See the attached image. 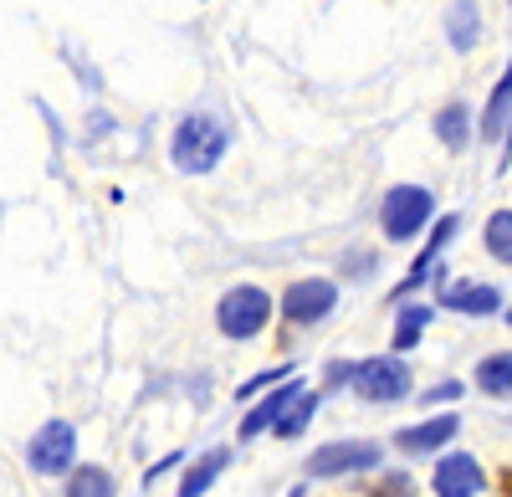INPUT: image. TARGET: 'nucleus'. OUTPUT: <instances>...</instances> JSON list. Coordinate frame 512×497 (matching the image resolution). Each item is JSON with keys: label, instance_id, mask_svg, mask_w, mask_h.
<instances>
[{"label": "nucleus", "instance_id": "1", "mask_svg": "<svg viewBox=\"0 0 512 497\" xmlns=\"http://www.w3.org/2000/svg\"><path fill=\"white\" fill-rule=\"evenodd\" d=\"M226 123L221 118H210V113H190L175 139H169V159H175V170L185 175H205V170H216L221 154H226Z\"/></svg>", "mask_w": 512, "mask_h": 497}, {"label": "nucleus", "instance_id": "2", "mask_svg": "<svg viewBox=\"0 0 512 497\" xmlns=\"http://www.w3.org/2000/svg\"><path fill=\"white\" fill-rule=\"evenodd\" d=\"M431 211H436V200H431V190H425V185H395L390 195H384V205H379L384 236H390V241L420 236L425 221H431Z\"/></svg>", "mask_w": 512, "mask_h": 497}, {"label": "nucleus", "instance_id": "3", "mask_svg": "<svg viewBox=\"0 0 512 497\" xmlns=\"http://www.w3.org/2000/svg\"><path fill=\"white\" fill-rule=\"evenodd\" d=\"M267 318H272V298L262 287H231L216 308V323L226 339H256L267 328Z\"/></svg>", "mask_w": 512, "mask_h": 497}, {"label": "nucleus", "instance_id": "4", "mask_svg": "<svg viewBox=\"0 0 512 497\" xmlns=\"http://www.w3.org/2000/svg\"><path fill=\"white\" fill-rule=\"evenodd\" d=\"M72 457H77V431H72L67 421H47V426L31 436V446H26V462H31V472H41V477L67 472Z\"/></svg>", "mask_w": 512, "mask_h": 497}, {"label": "nucleus", "instance_id": "5", "mask_svg": "<svg viewBox=\"0 0 512 497\" xmlns=\"http://www.w3.org/2000/svg\"><path fill=\"white\" fill-rule=\"evenodd\" d=\"M354 390L369 400V405H390V400H405L410 395V369L400 359H364L354 369Z\"/></svg>", "mask_w": 512, "mask_h": 497}, {"label": "nucleus", "instance_id": "6", "mask_svg": "<svg viewBox=\"0 0 512 497\" xmlns=\"http://www.w3.org/2000/svg\"><path fill=\"white\" fill-rule=\"evenodd\" d=\"M369 467H379L374 441H333L308 457V477H344V472H369Z\"/></svg>", "mask_w": 512, "mask_h": 497}, {"label": "nucleus", "instance_id": "7", "mask_svg": "<svg viewBox=\"0 0 512 497\" xmlns=\"http://www.w3.org/2000/svg\"><path fill=\"white\" fill-rule=\"evenodd\" d=\"M333 303H338V287H333V282H323V277H303V282H292V287H287L282 313H287L292 323H318V318L333 313Z\"/></svg>", "mask_w": 512, "mask_h": 497}, {"label": "nucleus", "instance_id": "8", "mask_svg": "<svg viewBox=\"0 0 512 497\" xmlns=\"http://www.w3.org/2000/svg\"><path fill=\"white\" fill-rule=\"evenodd\" d=\"M431 487H436V497H477V492L487 487V477H482L477 457H466V451H451V457H441Z\"/></svg>", "mask_w": 512, "mask_h": 497}, {"label": "nucleus", "instance_id": "9", "mask_svg": "<svg viewBox=\"0 0 512 497\" xmlns=\"http://www.w3.org/2000/svg\"><path fill=\"white\" fill-rule=\"evenodd\" d=\"M308 390H303V380H292V385H282L277 395H267L262 405H256L251 410V416L241 421V441H251V436H262V431H277L282 426V416H287V410L297 405V400H303Z\"/></svg>", "mask_w": 512, "mask_h": 497}, {"label": "nucleus", "instance_id": "10", "mask_svg": "<svg viewBox=\"0 0 512 497\" xmlns=\"http://www.w3.org/2000/svg\"><path fill=\"white\" fill-rule=\"evenodd\" d=\"M441 303L456 308V313L487 318V313L502 308V293H497V287H487V282H446V287H441Z\"/></svg>", "mask_w": 512, "mask_h": 497}, {"label": "nucleus", "instance_id": "11", "mask_svg": "<svg viewBox=\"0 0 512 497\" xmlns=\"http://www.w3.org/2000/svg\"><path fill=\"white\" fill-rule=\"evenodd\" d=\"M456 431H461V421H456V416H436V421L405 426V431L395 436V446H400V451H410V457H415V451H436V446H446V441H451Z\"/></svg>", "mask_w": 512, "mask_h": 497}, {"label": "nucleus", "instance_id": "12", "mask_svg": "<svg viewBox=\"0 0 512 497\" xmlns=\"http://www.w3.org/2000/svg\"><path fill=\"white\" fill-rule=\"evenodd\" d=\"M482 134H487V139H502V144H507V134H512V62H507L497 93H492V103H487V113H482Z\"/></svg>", "mask_w": 512, "mask_h": 497}, {"label": "nucleus", "instance_id": "13", "mask_svg": "<svg viewBox=\"0 0 512 497\" xmlns=\"http://www.w3.org/2000/svg\"><path fill=\"white\" fill-rule=\"evenodd\" d=\"M446 36H451V47H456V52H472V47H477L482 16H477L472 0H456V6H451V16H446Z\"/></svg>", "mask_w": 512, "mask_h": 497}, {"label": "nucleus", "instance_id": "14", "mask_svg": "<svg viewBox=\"0 0 512 497\" xmlns=\"http://www.w3.org/2000/svg\"><path fill=\"white\" fill-rule=\"evenodd\" d=\"M226 462H231V457H226L221 446H216V451H205V457H200V462H195V467L185 472V482H180V497H200V492H205L210 482L221 477V467H226Z\"/></svg>", "mask_w": 512, "mask_h": 497}, {"label": "nucleus", "instance_id": "15", "mask_svg": "<svg viewBox=\"0 0 512 497\" xmlns=\"http://www.w3.org/2000/svg\"><path fill=\"white\" fill-rule=\"evenodd\" d=\"M456 226H461V221H456V216H446V221H441V226H436V231H431V246H425V252H420V262H415V267H410V282H405V287H400V298H405V293H410V287H415V282H420V277H425V272H431V267H436V257H441V246H446V241H451V236H456Z\"/></svg>", "mask_w": 512, "mask_h": 497}, {"label": "nucleus", "instance_id": "16", "mask_svg": "<svg viewBox=\"0 0 512 497\" xmlns=\"http://www.w3.org/2000/svg\"><path fill=\"white\" fill-rule=\"evenodd\" d=\"M477 385L487 395H512V354H487L477 364Z\"/></svg>", "mask_w": 512, "mask_h": 497}, {"label": "nucleus", "instance_id": "17", "mask_svg": "<svg viewBox=\"0 0 512 497\" xmlns=\"http://www.w3.org/2000/svg\"><path fill=\"white\" fill-rule=\"evenodd\" d=\"M436 134H441L446 149H461L466 139H472V118H466L461 103H446V108L436 113Z\"/></svg>", "mask_w": 512, "mask_h": 497}, {"label": "nucleus", "instance_id": "18", "mask_svg": "<svg viewBox=\"0 0 512 497\" xmlns=\"http://www.w3.org/2000/svg\"><path fill=\"white\" fill-rule=\"evenodd\" d=\"M67 497H113V477L103 467H82V472H72Z\"/></svg>", "mask_w": 512, "mask_h": 497}, {"label": "nucleus", "instance_id": "19", "mask_svg": "<svg viewBox=\"0 0 512 497\" xmlns=\"http://www.w3.org/2000/svg\"><path fill=\"white\" fill-rule=\"evenodd\" d=\"M487 252L512 267V211H497V216L487 221Z\"/></svg>", "mask_w": 512, "mask_h": 497}, {"label": "nucleus", "instance_id": "20", "mask_svg": "<svg viewBox=\"0 0 512 497\" xmlns=\"http://www.w3.org/2000/svg\"><path fill=\"white\" fill-rule=\"evenodd\" d=\"M425 323H431V308H405L400 323H395V349H415L420 334H425Z\"/></svg>", "mask_w": 512, "mask_h": 497}, {"label": "nucleus", "instance_id": "21", "mask_svg": "<svg viewBox=\"0 0 512 497\" xmlns=\"http://www.w3.org/2000/svg\"><path fill=\"white\" fill-rule=\"evenodd\" d=\"M313 410H318V395H303V400H297L292 410H287V416H282V426H277V436H297V431H303L308 421H313Z\"/></svg>", "mask_w": 512, "mask_h": 497}, {"label": "nucleus", "instance_id": "22", "mask_svg": "<svg viewBox=\"0 0 512 497\" xmlns=\"http://www.w3.org/2000/svg\"><path fill=\"white\" fill-rule=\"evenodd\" d=\"M282 375H287V369H267V375H256V380H246V385H241V400H251L256 390H267V385H272V380H282Z\"/></svg>", "mask_w": 512, "mask_h": 497}, {"label": "nucleus", "instance_id": "23", "mask_svg": "<svg viewBox=\"0 0 512 497\" xmlns=\"http://www.w3.org/2000/svg\"><path fill=\"white\" fill-rule=\"evenodd\" d=\"M451 395H461V385H436V390H425V400H451Z\"/></svg>", "mask_w": 512, "mask_h": 497}, {"label": "nucleus", "instance_id": "24", "mask_svg": "<svg viewBox=\"0 0 512 497\" xmlns=\"http://www.w3.org/2000/svg\"><path fill=\"white\" fill-rule=\"evenodd\" d=\"M507 323H512V308H507Z\"/></svg>", "mask_w": 512, "mask_h": 497}, {"label": "nucleus", "instance_id": "25", "mask_svg": "<svg viewBox=\"0 0 512 497\" xmlns=\"http://www.w3.org/2000/svg\"><path fill=\"white\" fill-rule=\"evenodd\" d=\"M292 497H303V492H292Z\"/></svg>", "mask_w": 512, "mask_h": 497}]
</instances>
